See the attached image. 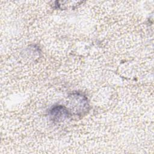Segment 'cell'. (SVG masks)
Wrapping results in <instances>:
<instances>
[{
	"label": "cell",
	"mask_w": 154,
	"mask_h": 154,
	"mask_svg": "<svg viewBox=\"0 0 154 154\" xmlns=\"http://www.w3.org/2000/svg\"><path fill=\"white\" fill-rule=\"evenodd\" d=\"M51 120L54 122H61L69 116L68 109L64 106L57 105L53 106L49 111Z\"/></svg>",
	"instance_id": "cell-1"
}]
</instances>
